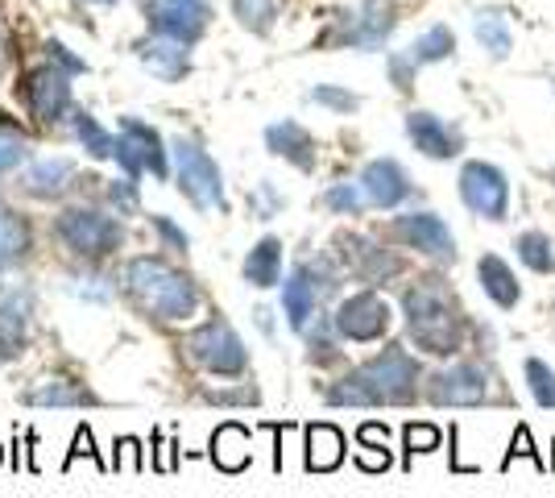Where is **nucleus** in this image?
<instances>
[{"label": "nucleus", "mask_w": 555, "mask_h": 498, "mask_svg": "<svg viewBox=\"0 0 555 498\" xmlns=\"http://www.w3.org/2000/svg\"><path fill=\"white\" fill-rule=\"evenodd\" d=\"M418 361L406 349L390 345L382 357L365 361L327 391V404L336 407H377V404H406L415 395Z\"/></svg>", "instance_id": "1"}, {"label": "nucleus", "mask_w": 555, "mask_h": 498, "mask_svg": "<svg viewBox=\"0 0 555 498\" xmlns=\"http://www.w3.org/2000/svg\"><path fill=\"white\" fill-rule=\"evenodd\" d=\"M402 311H406V329L418 349L436 357H448L461 345V316H456V299L448 295L440 279H423L402 295Z\"/></svg>", "instance_id": "2"}, {"label": "nucleus", "mask_w": 555, "mask_h": 498, "mask_svg": "<svg viewBox=\"0 0 555 498\" xmlns=\"http://www.w3.org/2000/svg\"><path fill=\"white\" fill-rule=\"evenodd\" d=\"M125 291L133 295V304L145 308L154 320H186L199 295L191 279H183L179 270H170L158 258H133L125 266Z\"/></svg>", "instance_id": "3"}, {"label": "nucleus", "mask_w": 555, "mask_h": 498, "mask_svg": "<svg viewBox=\"0 0 555 498\" xmlns=\"http://www.w3.org/2000/svg\"><path fill=\"white\" fill-rule=\"evenodd\" d=\"M175 166H179V188L191 195L195 208L204 213H224V188H220V170L199 145L175 142Z\"/></svg>", "instance_id": "4"}, {"label": "nucleus", "mask_w": 555, "mask_h": 498, "mask_svg": "<svg viewBox=\"0 0 555 498\" xmlns=\"http://www.w3.org/2000/svg\"><path fill=\"white\" fill-rule=\"evenodd\" d=\"M461 200L468 213L486 220H506L509 213V183L493 163H464L461 170Z\"/></svg>", "instance_id": "5"}, {"label": "nucleus", "mask_w": 555, "mask_h": 498, "mask_svg": "<svg viewBox=\"0 0 555 498\" xmlns=\"http://www.w3.org/2000/svg\"><path fill=\"white\" fill-rule=\"evenodd\" d=\"M186 354L195 357L204 370H211V374H241L245 361H249L241 336H236L229 324H220V320H211V324L191 332V336H186Z\"/></svg>", "instance_id": "6"}, {"label": "nucleus", "mask_w": 555, "mask_h": 498, "mask_svg": "<svg viewBox=\"0 0 555 498\" xmlns=\"http://www.w3.org/2000/svg\"><path fill=\"white\" fill-rule=\"evenodd\" d=\"M59 238L67 241V250L75 254H88V258H100L108 254L116 241H120V225L108 220V216L92 213V208H67L59 216Z\"/></svg>", "instance_id": "7"}, {"label": "nucleus", "mask_w": 555, "mask_h": 498, "mask_svg": "<svg viewBox=\"0 0 555 498\" xmlns=\"http://www.w3.org/2000/svg\"><path fill=\"white\" fill-rule=\"evenodd\" d=\"M386 329H390V304L377 299L373 291L348 295L336 311V332L348 341H377V336H386Z\"/></svg>", "instance_id": "8"}, {"label": "nucleus", "mask_w": 555, "mask_h": 498, "mask_svg": "<svg viewBox=\"0 0 555 498\" xmlns=\"http://www.w3.org/2000/svg\"><path fill=\"white\" fill-rule=\"evenodd\" d=\"M489 395V374L481 366H452V370H440L431 386H427V399L440 407H477L486 404Z\"/></svg>", "instance_id": "9"}, {"label": "nucleus", "mask_w": 555, "mask_h": 498, "mask_svg": "<svg viewBox=\"0 0 555 498\" xmlns=\"http://www.w3.org/2000/svg\"><path fill=\"white\" fill-rule=\"evenodd\" d=\"M332 291V274H327V266H299L291 279H286V291H282V308L291 316V329H307V320L315 316V304H320V295Z\"/></svg>", "instance_id": "10"}, {"label": "nucleus", "mask_w": 555, "mask_h": 498, "mask_svg": "<svg viewBox=\"0 0 555 498\" xmlns=\"http://www.w3.org/2000/svg\"><path fill=\"white\" fill-rule=\"evenodd\" d=\"M393 233L406 241L411 250L427 254V258H440V261L456 258V241H452V233H448V225H443L440 216H431V213L398 216V220H393Z\"/></svg>", "instance_id": "11"}, {"label": "nucleus", "mask_w": 555, "mask_h": 498, "mask_svg": "<svg viewBox=\"0 0 555 498\" xmlns=\"http://www.w3.org/2000/svg\"><path fill=\"white\" fill-rule=\"evenodd\" d=\"M116 158L125 170H150V175H166V158H163V142H158V133L154 129H145L138 120H125V133H120V142H116Z\"/></svg>", "instance_id": "12"}, {"label": "nucleus", "mask_w": 555, "mask_h": 498, "mask_svg": "<svg viewBox=\"0 0 555 498\" xmlns=\"http://www.w3.org/2000/svg\"><path fill=\"white\" fill-rule=\"evenodd\" d=\"M361 188L370 195V204L393 208V204H402L411 195V179H406V170L393 163V158H377V163H370L361 170Z\"/></svg>", "instance_id": "13"}, {"label": "nucleus", "mask_w": 555, "mask_h": 498, "mask_svg": "<svg viewBox=\"0 0 555 498\" xmlns=\"http://www.w3.org/2000/svg\"><path fill=\"white\" fill-rule=\"evenodd\" d=\"M406 133H411V142L415 150H423L427 158H452V154H461V133L456 129H448L436 113H411L406 117Z\"/></svg>", "instance_id": "14"}, {"label": "nucleus", "mask_w": 555, "mask_h": 498, "mask_svg": "<svg viewBox=\"0 0 555 498\" xmlns=\"http://www.w3.org/2000/svg\"><path fill=\"white\" fill-rule=\"evenodd\" d=\"M29 311H34V295L17 291L0 304V361L17 357L25 349V332H29Z\"/></svg>", "instance_id": "15"}, {"label": "nucleus", "mask_w": 555, "mask_h": 498, "mask_svg": "<svg viewBox=\"0 0 555 498\" xmlns=\"http://www.w3.org/2000/svg\"><path fill=\"white\" fill-rule=\"evenodd\" d=\"M154 25L179 42H191L204 29V4L199 0H163L154 9Z\"/></svg>", "instance_id": "16"}, {"label": "nucleus", "mask_w": 555, "mask_h": 498, "mask_svg": "<svg viewBox=\"0 0 555 498\" xmlns=\"http://www.w3.org/2000/svg\"><path fill=\"white\" fill-rule=\"evenodd\" d=\"M345 461V432L332 424L307 427V470L311 474H327Z\"/></svg>", "instance_id": "17"}, {"label": "nucleus", "mask_w": 555, "mask_h": 498, "mask_svg": "<svg viewBox=\"0 0 555 498\" xmlns=\"http://www.w3.org/2000/svg\"><path fill=\"white\" fill-rule=\"evenodd\" d=\"M29 108H34L38 120H59V113L67 108V84H63V75L54 72L29 75Z\"/></svg>", "instance_id": "18"}, {"label": "nucleus", "mask_w": 555, "mask_h": 498, "mask_svg": "<svg viewBox=\"0 0 555 498\" xmlns=\"http://www.w3.org/2000/svg\"><path fill=\"white\" fill-rule=\"evenodd\" d=\"M211 461L224 470V474H236L249 465V432L241 424H220L216 436H211Z\"/></svg>", "instance_id": "19"}, {"label": "nucleus", "mask_w": 555, "mask_h": 498, "mask_svg": "<svg viewBox=\"0 0 555 498\" xmlns=\"http://www.w3.org/2000/svg\"><path fill=\"white\" fill-rule=\"evenodd\" d=\"M25 404L34 407H79V404H95V395L88 386L67 379H42L25 391Z\"/></svg>", "instance_id": "20"}, {"label": "nucleus", "mask_w": 555, "mask_h": 498, "mask_svg": "<svg viewBox=\"0 0 555 498\" xmlns=\"http://www.w3.org/2000/svg\"><path fill=\"white\" fill-rule=\"evenodd\" d=\"M477 274H481V286H486V295L498 304V308H514L518 304V283H514V274H509V266L498 254H486V258L477 261Z\"/></svg>", "instance_id": "21"}, {"label": "nucleus", "mask_w": 555, "mask_h": 498, "mask_svg": "<svg viewBox=\"0 0 555 498\" xmlns=\"http://www.w3.org/2000/svg\"><path fill=\"white\" fill-rule=\"evenodd\" d=\"M266 142H270V150L274 154H282V158H291L295 166H302V170H311L315 166V142L302 133L299 125H274L270 133H266Z\"/></svg>", "instance_id": "22"}, {"label": "nucleus", "mask_w": 555, "mask_h": 498, "mask_svg": "<svg viewBox=\"0 0 555 498\" xmlns=\"http://www.w3.org/2000/svg\"><path fill=\"white\" fill-rule=\"evenodd\" d=\"M345 245H348V261H352V266H357V274H361V279H370V283H386L393 270H398V261H393L386 250L370 245V241L345 238Z\"/></svg>", "instance_id": "23"}, {"label": "nucleus", "mask_w": 555, "mask_h": 498, "mask_svg": "<svg viewBox=\"0 0 555 498\" xmlns=\"http://www.w3.org/2000/svg\"><path fill=\"white\" fill-rule=\"evenodd\" d=\"M278 270H282V241L278 238L257 241V250L245 258V279L254 286H274Z\"/></svg>", "instance_id": "24"}, {"label": "nucleus", "mask_w": 555, "mask_h": 498, "mask_svg": "<svg viewBox=\"0 0 555 498\" xmlns=\"http://www.w3.org/2000/svg\"><path fill=\"white\" fill-rule=\"evenodd\" d=\"M514 250H518V258L531 266L534 274H555V250H552V238L547 233H522V238L514 241Z\"/></svg>", "instance_id": "25"}, {"label": "nucleus", "mask_w": 555, "mask_h": 498, "mask_svg": "<svg viewBox=\"0 0 555 498\" xmlns=\"http://www.w3.org/2000/svg\"><path fill=\"white\" fill-rule=\"evenodd\" d=\"M25 250H29V229H25V220L0 208V261H22Z\"/></svg>", "instance_id": "26"}, {"label": "nucleus", "mask_w": 555, "mask_h": 498, "mask_svg": "<svg viewBox=\"0 0 555 498\" xmlns=\"http://www.w3.org/2000/svg\"><path fill=\"white\" fill-rule=\"evenodd\" d=\"M70 175H75L70 163H42L25 175V188L34 191V195H59V191L67 188Z\"/></svg>", "instance_id": "27"}, {"label": "nucleus", "mask_w": 555, "mask_h": 498, "mask_svg": "<svg viewBox=\"0 0 555 498\" xmlns=\"http://www.w3.org/2000/svg\"><path fill=\"white\" fill-rule=\"evenodd\" d=\"M456 50V38H452V29L448 25H431L423 38L415 42V50H411V59L415 63H440V59H448Z\"/></svg>", "instance_id": "28"}, {"label": "nucleus", "mask_w": 555, "mask_h": 498, "mask_svg": "<svg viewBox=\"0 0 555 498\" xmlns=\"http://www.w3.org/2000/svg\"><path fill=\"white\" fill-rule=\"evenodd\" d=\"M141 59H150V67H154V72L179 75V72H183V42L166 34L163 42H150V47H141Z\"/></svg>", "instance_id": "29"}, {"label": "nucleus", "mask_w": 555, "mask_h": 498, "mask_svg": "<svg viewBox=\"0 0 555 498\" xmlns=\"http://www.w3.org/2000/svg\"><path fill=\"white\" fill-rule=\"evenodd\" d=\"M477 42H481L493 59H506L509 29H506V22H502V13H481V17H477Z\"/></svg>", "instance_id": "30"}, {"label": "nucleus", "mask_w": 555, "mask_h": 498, "mask_svg": "<svg viewBox=\"0 0 555 498\" xmlns=\"http://www.w3.org/2000/svg\"><path fill=\"white\" fill-rule=\"evenodd\" d=\"M527 386H531L534 404L552 411L555 407V370L547 366V361H539V357L527 361Z\"/></svg>", "instance_id": "31"}, {"label": "nucleus", "mask_w": 555, "mask_h": 498, "mask_svg": "<svg viewBox=\"0 0 555 498\" xmlns=\"http://www.w3.org/2000/svg\"><path fill=\"white\" fill-rule=\"evenodd\" d=\"M365 188H357V183H336V188H327L324 204L332 208V213H345V216H357L361 208H365Z\"/></svg>", "instance_id": "32"}, {"label": "nucleus", "mask_w": 555, "mask_h": 498, "mask_svg": "<svg viewBox=\"0 0 555 498\" xmlns=\"http://www.w3.org/2000/svg\"><path fill=\"white\" fill-rule=\"evenodd\" d=\"M75 129H79V138H83V145L92 150L95 158H108V154H116V142L108 138V133H100V129H95V120L88 117V113H75Z\"/></svg>", "instance_id": "33"}, {"label": "nucleus", "mask_w": 555, "mask_h": 498, "mask_svg": "<svg viewBox=\"0 0 555 498\" xmlns=\"http://www.w3.org/2000/svg\"><path fill=\"white\" fill-rule=\"evenodd\" d=\"M236 13H241V22L254 25V29H266L270 17L278 13V0H236Z\"/></svg>", "instance_id": "34"}, {"label": "nucleus", "mask_w": 555, "mask_h": 498, "mask_svg": "<svg viewBox=\"0 0 555 498\" xmlns=\"http://www.w3.org/2000/svg\"><path fill=\"white\" fill-rule=\"evenodd\" d=\"M406 452H431V449H440V427H431V424H406Z\"/></svg>", "instance_id": "35"}, {"label": "nucleus", "mask_w": 555, "mask_h": 498, "mask_svg": "<svg viewBox=\"0 0 555 498\" xmlns=\"http://www.w3.org/2000/svg\"><path fill=\"white\" fill-rule=\"evenodd\" d=\"M113 470H129V474H138V470H141V445L133 440V436H125V440L116 445Z\"/></svg>", "instance_id": "36"}, {"label": "nucleus", "mask_w": 555, "mask_h": 498, "mask_svg": "<svg viewBox=\"0 0 555 498\" xmlns=\"http://www.w3.org/2000/svg\"><path fill=\"white\" fill-rule=\"evenodd\" d=\"M75 457H92V461H95V465H100V470H108V461H104V457L95 452V445H92V427H79V432H75V445H70L67 465H70V461H75Z\"/></svg>", "instance_id": "37"}, {"label": "nucleus", "mask_w": 555, "mask_h": 498, "mask_svg": "<svg viewBox=\"0 0 555 498\" xmlns=\"http://www.w3.org/2000/svg\"><path fill=\"white\" fill-rule=\"evenodd\" d=\"M514 457H531V461H534V465H539V470H547V461H543V457L534 452L531 432H527V427H518V432H514V449H509L506 465H509V461H514Z\"/></svg>", "instance_id": "38"}, {"label": "nucleus", "mask_w": 555, "mask_h": 498, "mask_svg": "<svg viewBox=\"0 0 555 498\" xmlns=\"http://www.w3.org/2000/svg\"><path fill=\"white\" fill-rule=\"evenodd\" d=\"M22 158H25V142H22V138H13V133H0V170L17 166Z\"/></svg>", "instance_id": "39"}, {"label": "nucleus", "mask_w": 555, "mask_h": 498, "mask_svg": "<svg viewBox=\"0 0 555 498\" xmlns=\"http://www.w3.org/2000/svg\"><path fill=\"white\" fill-rule=\"evenodd\" d=\"M311 357H315V361L336 357V345H332V336H327V320H320V332L311 336Z\"/></svg>", "instance_id": "40"}, {"label": "nucleus", "mask_w": 555, "mask_h": 498, "mask_svg": "<svg viewBox=\"0 0 555 498\" xmlns=\"http://www.w3.org/2000/svg\"><path fill=\"white\" fill-rule=\"evenodd\" d=\"M100 283H104V279H79V283L70 286V291H75V295H88V299H100V304H104V299L113 295V286H100Z\"/></svg>", "instance_id": "41"}, {"label": "nucleus", "mask_w": 555, "mask_h": 498, "mask_svg": "<svg viewBox=\"0 0 555 498\" xmlns=\"http://www.w3.org/2000/svg\"><path fill=\"white\" fill-rule=\"evenodd\" d=\"M357 461H361V470H370V474H373V470H377V474H382V470H390V452H386V449L357 452Z\"/></svg>", "instance_id": "42"}, {"label": "nucleus", "mask_w": 555, "mask_h": 498, "mask_svg": "<svg viewBox=\"0 0 555 498\" xmlns=\"http://www.w3.org/2000/svg\"><path fill=\"white\" fill-rule=\"evenodd\" d=\"M154 229H158V233L166 238V245H175V250H186V233H183V229H175L166 216H154Z\"/></svg>", "instance_id": "43"}, {"label": "nucleus", "mask_w": 555, "mask_h": 498, "mask_svg": "<svg viewBox=\"0 0 555 498\" xmlns=\"http://www.w3.org/2000/svg\"><path fill=\"white\" fill-rule=\"evenodd\" d=\"M315 100H320V104H332V108H357V95L336 92V88H320V92H315Z\"/></svg>", "instance_id": "44"}, {"label": "nucleus", "mask_w": 555, "mask_h": 498, "mask_svg": "<svg viewBox=\"0 0 555 498\" xmlns=\"http://www.w3.org/2000/svg\"><path fill=\"white\" fill-rule=\"evenodd\" d=\"M211 404H257V391H208Z\"/></svg>", "instance_id": "45"}, {"label": "nucleus", "mask_w": 555, "mask_h": 498, "mask_svg": "<svg viewBox=\"0 0 555 498\" xmlns=\"http://www.w3.org/2000/svg\"><path fill=\"white\" fill-rule=\"evenodd\" d=\"M154 440H158V457H154V465H158L163 474H170V470H175V445H166L163 436H154Z\"/></svg>", "instance_id": "46"}, {"label": "nucleus", "mask_w": 555, "mask_h": 498, "mask_svg": "<svg viewBox=\"0 0 555 498\" xmlns=\"http://www.w3.org/2000/svg\"><path fill=\"white\" fill-rule=\"evenodd\" d=\"M0 461H4V449H0Z\"/></svg>", "instance_id": "47"}, {"label": "nucleus", "mask_w": 555, "mask_h": 498, "mask_svg": "<svg viewBox=\"0 0 555 498\" xmlns=\"http://www.w3.org/2000/svg\"><path fill=\"white\" fill-rule=\"evenodd\" d=\"M552 183H555V170H552Z\"/></svg>", "instance_id": "48"}, {"label": "nucleus", "mask_w": 555, "mask_h": 498, "mask_svg": "<svg viewBox=\"0 0 555 498\" xmlns=\"http://www.w3.org/2000/svg\"><path fill=\"white\" fill-rule=\"evenodd\" d=\"M552 470H555V461H552Z\"/></svg>", "instance_id": "49"}, {"label": "nucleus", "mask_w": 555, "mask_h": 498, "mask_svg": "<svg viewBox=\"0 0 555 498\" xmlns=\"http://www.w3.org/2000/svg\"><path fill=\"white\" fill-rule=\"evenodd\" d=\"M0 266H4V261H0Z\"/></svg>", "instance_id": "50"}]
</instances>
